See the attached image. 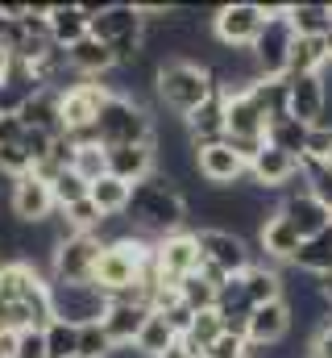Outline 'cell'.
<instances>
[{
	"instance_id": "cell-34",
	"label": "cell",
	"mask_w": 332,
	"mask_h": 358,
	"mask_svg": "<svg viewBox=\"0 0 332 358\" xmlns=\"http://www.w3.org/2000/svg\"><path fill=\"white\" fill-rule=\"evenodd\" d=\"M42 334H46V358H80V325L54 317Z\"/></svg>"
},
{
	"instance_id": "cell-4",
	"label": "cell",
	"mask_w": 332,
	"mask_h": 358,
	"mask_svg": "<svg viewBox=\"0 0 332 358\" xmlns=\"http://www.w3.org/2000/svg\"><path fill=\"white\" fill-rule=\"evenodd\" d=\"M291 46H295V25L287 17V4L282 8H266V25H262L257 42L249 46L257 71L266 80H282L287 76V63H291Z\"/></svg>"
},
{
	"instance_id": "cell-9",
	"label": "cell",
	"mask_w": 332,
	"mask_h": 358,
	"mask_svg": "<svg viewBox=\"0 0 332 358\" xmlns=\"http://www.w3.org/2000/svg\"><path fill=\"white\" fill-rule=\"evenodd\" d=\"M8 213H13V221H21V225H46L59 208H54V192H50V183L42 176H21L13 179V192H8Z\"/></svg>"
},
{
	"instance_id": "cell-39",
	"label": "cell",
	"mask_w": 332,
	"mask_h": 358,
	"mask_svg": "<svg viewBox=\"0 0 332 358\" xmlns=\"http://www.w3.org/2000/svg\"><path fill=\"white\" fill-rule=\"evenodd\" d=\"M112 355H116V346H112V338L104 334L100 321L80 325V358H112Z\"/></svg>"
},
{
	"instance_id": "cell-16",
	"label": "cell",
	"mask_w": 332,
	"mask_h": 358,
	"mask_svg": "<svg viewBox=\"0 0 332 358\" xmlns=\"http://www.w3.org/2000/svg\"><path fill=\"white\" fill-rule=\"evenodd\" d=\"M282 80H287V117L316 129L324 121V80L320 76H282Z\"/></svg>"
},
{
	"instance_id": "cell-40",
	"label": "cell",
	"mask_w": 332,
	"mask_h": 358,
	"mask_svg": "<svg viewBox=\"0 0 332 358\" xmlns=\"http://www.w3.org/2000/svg\"><path fill=\"white\" fill-rule=\"evenodd\" d=\"M303 163H312V167H329V163H332V129H329V125H316V129L308 134Z\"/></svg>"
},
{
	"instance_id": "cell-28",
	"label": "cell",
	"mask_w": 332,
	"mask_h": 358,
	"mask_svg": "<svg viewBox=\"0 0 332 358\" xmlns=\"http://www.w3.org/2000/svg\"><path fill=\"white\" fill-rule=\"evenodd\" d=\"M291 267H299L303 275H312V279L332 275V229L308 238V242H299V255L291 259Z\"/></svg>"
},
{
	"instance_id": "cell-45",
	"label": "cell",
	"mask_w": 332,
	"mask_h": 358,
	"mask_svg": "<svg viewBox=\"0 0 332 358\" xmlns=\"http://www.w3.org/2000/svg\"><path fill=\"white\" fill-rule=\"evenodd\" d=\"M249 342L246 338H233V334H220L212 346H208V358H246Z\"/></svg>"
},
{
	"instance_id": "cell-37",
	"label": "cell",
	"mask_w": 332,
	"mask_h": 358,
	"mask_svg": "<svg viewBox=\"0 0 332 358\" xmlns=\"http://www.w3.org/2000/svg\"><path fill=\"white\" fill-rule=\"evenodd\" d=\"M71 171L80 179H87V183H96L100 176H108V155H104V146H75Z\"/></svg>"
},
{
	"instance_id": "cell-30",
	"label": "cell",
	"mask_w": 332,
	"mask_h": 358,
	"mask_svg": "<svg viewBox=\"0 0 332 358\" xmlns=\"http://www.w3.org/2000/svg\"><path fill=\"white\" fill-rule=\"evenodd\" d=\"M287 17L295 25V38H324L332 25V4H316V0L287 4Z\"/></svg>"
},
{
	"instance_id": "cell-27",
	"label": "cell",
	"mask_w": 332,
	"mask_h": 358,
	"mask_svg": "<svg viewBox=\"0 0 332 358\" xmlns=\"http://www.w3.org/2000/svg\"><path fill=\"white\" fill-rule=\"evenodd\" d=\"M241 283H246V296H249L253 308L282 300V271L274 267V263H253V267L241 275Z\"/></svg>"
},
{
	"instance_id": "cell-35",
	"label": "cell",
	"mask_w": 332,
	"mask_h": 358,
	"mask_svg": "<svg viewBox=\"0 0 332 358\" xmlns=\"http://www.w3.org/2000/svg\"><path fill=\"white\" fill-rule=\"evenodd\" d=\"M174 292H179V300H183L191 313H208V308H216V292H220V287H212L204 275H187Z\"/></svg>"
},
{
	"instance_id": "cell-33",
	"label": "cell",
	"mask_w": 332,
	"mask_h": 358,
	"mask_svg": "<svg viewBox=\"0 0 332 358\" xmlns=\"http://www.w3.org/2000/svg\"><path fill=\"white\" fill-rule=\"evenodd\" d=\"M308 134H312V125H303V121H295V117H278V121H270L266 142L278 146V150H287V155H295V159H303Z\"/></svg>"
},
{
	"instance_id": "cell-24",
	"label": "cell",
	"mask_w": 332,
	"mask_h": 358,
	"mask_svg": "<svg viewBox=\"0 0 332 358\" xmlns=\"http://www.w3.org/2000/svg\"><path fill=\"white\" fill-rule=\"evenodd\" d=\"M183 125H187V138H191L195 150H199V146H216V142H225V96L216 92L208 104H199L191 117H183Z\"/></svg>"
},
{
	"instance_id": "cell-8",
	"label": "cell",
	"mask_w": 332,
	"mask_h": 358,
	"mask_svg": "<svg viewBox=\"0 0 332 358\" xmlns=\"http://www.w3.org/2000/svg\"><path fill=\"white\" fill-rule=\"evenodd\" d=\"M50 304L67 325H96L108 313V296L96 283H50Z\"/></svg>"
},
{
	"instance_id": "cell-3",
	"label": "cell",
	"mask_w": 332,
	"mask_h": 358,
	"mask_svg": "<svg viewBox=\"0 0 332 358\" xmlns=\"http://www.w3.org/2000/svg\"><path fill=\"white\" fill-rule=\"evenodd\" d=\"M96 142L104 150L112 146H154V117L150 108H142L133 96L112 92L96 117Z\"/></svg>"
},
{
	"instance_id": "cell-20",
	"label": "cell",
	"mask_w": 332,
	"mask_h": 358,
	"mask_svg": "<svg viewBox=\"0 0 332 358\" xmlns=\"http://www.w3.org/2000/svg\"><path fill=\"white\" fill-rule=\"evenodd\" d=\"M146 317H150V308L146 304H125V300H108V313H104V334L112 338V346L116 350H125V346H133L137 342V334H142V325H146Z\"/></svg>"
},
{
	"instance_id": "cell-26",
	"label": "cell",
	"mask_w": 332,
	"mask_h": 358,
	"mask_svg": "<svg viewBox=\"0 0 332 358\" xmlns=\"http://www.w3.org/2000/svg\"><path fill=\"white\" fill-rule=\"evenodd\" d=\"M67 63H71V71H80V76H104V71H112L116 63H112V50L100 42V38H80L75 46H67Z\"/></svg>"
},
{
	"instance_id": "cell-32",
	"label": "cell",
	"mask_w": 332,
	"mask_h": 358,
	"mask_svg": "<svg viewBox=\"0 0 332 358\" xmlns=\"http://www.w3.org/2000/svg\"><path fill=\"white\" fill-rule=\"evenodd\" d=\"M324 67H329V46H324V38H295L287 76H320Z\"/></svg>"
},
{
	"instance_id": "cell-46",
	"label": "cell",
	"mask_w": 332,
	"mask_h": 358,
	"mask_svg": "<svg viewBox=\"0 0 332 358\" xmlns=\"http://www.w3.org/2000/svg\"><path fill=\"white\" fill-rule=\"evenodd\" d=\"M21 138H25L21 117H0V146H21Z\"/></svg>"
},
{
	"instance_id": "cell-12",
	"label": "cell",
	"mask_w": 332,
	"mask_h": 358,
	"mask_svg": "<svg viewBox=\"0 0 332 358\" xmlns=\"http://www.w3.org/2000/svg\"><path fill=\"white\" fill-rule=\"evenodd\" d=\"M91 13V38H100L104 46L121 42V38H146V21L137 13V4H87Z\"/></svg>"
},
{
	"instance_id": "cell-10",
	"label": "cell",
	"mask_w": 332,
	"mask_h": 358,
	"mask_svg": "<svg viewBox=\"0 0 332 358\" xmlns=\"http://www.w3.org/2000/svg\"><path fill=\"white\" fill-rule=\"evenodd\" d=\"M195 246H199V259H208L212 267H220L229 279L233 275H246L253 267V250H249L246 238H237V234H225V229H199L195 234Z\"/></svg>"
},
{
	"instance_id": "cell-41",
	"label": "cell",
	"mask_w": 332,
	"mask_h": 358,
	"mask_svg": "<svg viewBox=\"0 0 332 358\" xmlns=\"http://www.w3.org/2000/svg\"><path fill=\"white\" fill-rule=\"evenodd\" d=\"M303 171H308V192H312L324 208H332V167H312V163H303Z\"/></svg>"
},
{
	"instance_id": "cell-22",
	"label": "cell",
	"mask_w": 332,
	"mask_h": 358,
	"mask_svg": "<svg viewBox=\"0 0 332 358\" xmlns=\"http://www.w3.org/2000/svg\"><path fill=\"white\" fill-rule=\"evenodd\" d=\"M46 25H50V42L67 50V46H75L80 38H87L91 13H87V4H50V8H46Z\"/></svg>"
},
{
	"instance_id": "cell-5",
	"label": "cell",
	"mask_w": 332,
	"mask_h": 358,
	"mask_svg": "<svg viewBox=\"0 0 332 358\" xmlns=\"http://www.w3.org/2000/svg\"><path fill=\"white\" fill-rule=\"evenodd\" d=\"M112 92L100 88V84H75V88L63 92V134L75 142V146H100L96 142V117L104 108Z\"/></svg>"
},
{
	"instance_id": "cell-43",
	"label": "cell",
	"mask_w": 332,
	"mask_h": 358,
	"mask_svg": "<svg viewBox=\"0 0 332 358\" xmlns=\"http://www.w3.org/2000/svg\"><path fill=\"white\" fill-rule=\"evenodd\" d=\"M0 171L13 176V179H21V176L33 171V163H29V155H25L21 146H0Z\"/></svg>"
},
{
	"instance_id": "cell-17",
	"label": "cell",
	"mask_w": 332,
	"mask_h": 358,
	"mask_svg": "<svg viewBox=\"0 0 332 358\" xmlns=\"http://www.w3.org/2000/svg\"><path fill=\"white\" fill-rule=\"evenodd\" d=\"M266 129H270V117L257 108V100L249 92L225 96V138H257V142H266Z\"/></svg>"
},
{
	"instance_id": "cell-11",
	"label": "cell",
	"mask_w": 332,
	"mask_h": 358,
	"mask_svg": "<svg viewBox=\"0 0 332 358\" xmlns=\"http://www.w3.org/2000/svg\"><path fill=\"white\" fill-rule=\"evenodd\" d=\"M154 263L163 271V283L166 287H179L187 275L199 271V246H195V234L179 229L170 238H158L154 242Z\"/></svg>"
},
{
	"instance_id": "cell-31",
	"label": "cell",
	"mask_w": 332,
	"mask_h": 358,
	"mask_svg": "<svg viewBox=\"0 0 332 358\" xmlns=\"http://www.w3.org/2000/svg\"><path fill=\"white\" fill-rule=\"evenodd\" d=\"M129 196H133V187L121 183V179H112V176H100L91 187H87V200H91L104 217H121V213H129Z\"/></svg>"
},
{
	"instance_id": "cell-18",
	"label": "cell",
	"mask_w": 332,
	"mask_h": 358,
	"mask_svg": "<svg viewBox=\"0 0 332 358\" xmlns=\"http://www.w3.org/2000/svg\"><path fill=\"white\" fill-rule=\"evenodd\" d=\"M108 155V176L121 179V183H142V179L158 176L154 167H158V155H154V146H112V150H104Z\"/></svg>"
},
{
	"instance_id": "cell-23",
	"label": "cell",
	"mask_w": 332,
	"mask_h": 358,
	"mask_svg": "<svg viewBox=\"0 0 332 358\" xmlns=\"http://www.w3.org/2000/svg\"><path fill=\"white\" fill-rule=\"evenodd\" d=\"M17 117H21L25 129H42V134H50V138H59V134H63V92L42 88L38 96L25 100V108H21Z\"/></svg>"
},
{
	"instance_id": "cell-7",
	"label": "cell",
	"mask_w": 332,
	"mask_h": 358,
	"mask_svg": "<svg viewBox=\"0 0 332 358\" xmlns=\"http://www.w3.org/2000/svg\"><path fill=\"white\" fill-rule=\"evenodd\" d=\"M100 238L96 234H71L54 246L50 259V283H91L100 263Z\"/></svg>"
},
{
	"instance_id": "cell-36",
	"label": "cell",
	"mask_w": 332,
	"mask_h": 358,
	"mask_svg": "<svg viewBox=\"0 0 332 358\" xmlns=\"http://www.w3.org/2000/svg\"><path fill=\"white\" fill-rule=\"evenodd\" d=\"M87 179H80L71 167L67 171H59V176L50 179V192H54V208H71V204H80V200H87Z\"/></svg>"
},
{
	"instance_id": "cell-25",
	"label": "cell",
	"mask_w": 332,
	"mask_h": 358,
	"mask_svg": "<svg viewBox=\"0 0 332 358\" xmlns=\"http://www.w3.org/2000/svg\"><path fill=\"white\" fill-rule=\"evenodd\" d=\"M299 234H295V225L282 217V213H274V217H266V225H262V234H257V246L266 250V259L270 263H291L295 255H299Z\"/></svg>"
},
{
	"instance_id": "cell-13",
	"label": "cell",
	"mask_w": 332,
	"mask_h": 358,
	"mask_svg": "<svg viewBox=\"0 0 332 358\" xmlns=\"http://www.w3.org/2000/svg\"><path fill=\"white\" fill-rule=\"evenodd\" d=\"M303 171V159H295V155H287V150H278V146H262V155L249 163V183L257 187V192H282L291 179Z\"/></svg>"
},
{
	"instance_id": "cell-19",
	"label": "cell",
	"mask_w": 332,
	"mask_h": 358,
	"mask_svg": "<svg viewBox=\"0 0 332 358\" xmlns=\"http://www.w3.org/2000/svg\"><path fill=\"white\" fill-rule=\"evenodd\" d=\"M278 213L295 225V234H299L303 242H308V238H316V234H324V229H332V208H324L312 192L282 200V204H278Z\"/></svg>"
},
{
	"instance_id": "cell-47",
	"label": "cell",
	"mask_w": 332,
	"mask_h": 358,
	"mask_svg": "<svg viewBox=\"0 0 332 358\" xmlns=\"http://www.w3.org/2000/svg\"><path fill=\"white\" fill-rule=\"evenodd\" d=\"M163 358H208V355H204V350H199L195 342H187V338H179V342H174V346H170V350H166Z\"/></svg>"
},
{
	"instance_id": "cell-6",
	"label": "cell",
	"mask_w": 332,
	"mask_h": 358,
	"mask_svg": "<svg viewBox=\"0 0 332 358\" xmlns=\"http://www.w3.org/2000/svg\"><path fill=\"white\" fill-rule=\"evenodd\" d=\"M262 25H266V4H253V0L220 4L212 13V34L225 50H249L257 42Z\"/></svg>"
},
{
	"instance_id": "cell-1",
	"label": "cell",
	"mask_w": 332,
	"mask_h": 358,
	"mask_svg": "<svg viewBox=\"0 0 332 358\" xmlns=\"http://www.w3.org/2000/svg\"><path fill=\"white\" fill-rule=\"evenodd\" d=\"M129 221L137 225V234H154V238H170L183 229L187 221V200L174 187V179L150 176L142 183H133L129 196Z\"/></svg>"
},
{
	"instance_id": "cell-14",
	"label": "cell",
	"mask_w": 332,
	"mask_h": 358,
	"mask_svg": "<svg viewBox=\"0 0 332 358\" xmlns=\"http://www.w3.org/2000/svg\"><path fill=\"white\" fill-rule=\"evenodd\" d=\"M195 171H199V179H208L216 192H225L229 183H237L241 176H249V163L229 142H216V146H199L195 150Z\"/></svg>"
},
{
	"instance_id": "cell-48",
	"label": "cell",
	"mask_w": 332,
	"mask_h": 358,
	"mask_svg": "<svg viewBox=\"0 0 332 358\" xmlns=\"http://www.w3.org/2000/svg\"><path fill=\"white\" fill-rule=\"evenodd\" d=\"M324 46H329V59H332V25H329V34H324Z\"/></svg>"
},
{
	"instance_id": "cell-44",
	"label": "cell",
	"mask_w": 332,
	"mask_h": 358,
	"mask_svg": "<svg viewBox=\"0 0 332 358\" xmlns=\"http://www.w3.org/2000/svg\"><path fill=\"white\" fill-rule=\"evenodd\" d=\"M13 358H46V334L42 329H21L17 334V355Z\"/></svg>"
},
{
	"instance_id": "cell-15",
	"label": "cell",
	"mask_w": 332,
	"mask_h": 358,
	"mask_svg": "<svg viewBox=\"0 0 332 358\" xmlns=\"http://www.w3.org/2000/svg\"><path fill=\"white\" fill-rule=\"evenodd\" d=\"M295 329V317H291V304L287 300H274V304H257L253 317H249L246 342L249 346H278L287 342Z\"/></svg>"
},
{
	"instance_id": "cell-21",
	"label": "cell",
	"mask_w": 332,
	"mask_h": 358,
	"mask_svg": "<svg viewBox=\"0 0 332 358\" xmlns=\"http://www.w3.org/2000/svg\"><path fill=\"white\" fill-rule=\"evenodd\" d=\"M216 317H220L225 334H233V338H246L249 317H253V304H249V296H246V283H241V275H233V279H229V283L216 292Z\"/></svg>"
},
{
	"instance_id": "cell-2",
	"label": "cell",
	"mask_w": 332,
	"mask_h": 358,
	"mask_svg": "<svg viewBox=\"0 0 332 358\" xmlns=\"http://www.w3.org/2000/svg\"><path fill=\"white\" fill-rule=\"evenodd\" d=\"M154 92H158V100H163L170 113L191 117L199 104H208L216 96V80L195 59H166V63H158V71H154Z\"/></svg>"
},
{
	"instance_id": "cell-38",
	"label": "cell",
	"mask_w": 332,
	"mask_h": 358,
	"mask_svg": "<svg viewBox=\"0 0 332 358\" xmlns=\"http://www.w3.org/2000/svg\"><path fill=\"white\" fill-rule=\"evenodd\" d=\"M220 334H225V325H220L216 308H208V313H195V321H191V329H187L183 338H187V342H195V346H199V350L208 355V346H212V342H216Z\"/></svg>"
},
{
	"instance_id": "cell-42",
	"label": "cell",
	"mask_w": 332,
	"mask_h": 358,
	"mask_svg": "<svg viewBox=\"0 0 332 358\" xmlns=\"http://www.w3.org/2000/svg\"><path fill=\"white\" fill-rule=\"evenodd\" d=\"M50 146H54V138H50V134H42V129H25V138H21V150L29 155V163H33V167L50 159Z\"/></svg>"
},
{
	"instance_id": "cell-29",
	"label": "cell",
	"mask_w": 332,
	"mask_h": 358,
	"mask_svg": "<svg viewBox=\"0 0 332 358\" xmlns=\"http://www.w3.org/2000/svg\"><path fill=\"white\" fill-rule=\"evenodd\" d=\"M174 342H179V334L170 329V321H166L163 313H154V308H150V317H146V325H142V334H137V342H133V355L163 358Z\"/></svg>"
}]
</instances>
